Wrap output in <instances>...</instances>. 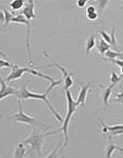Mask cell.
Segmentation results:
<instances>
[{
	"mask_svg": "<svg viewBox=\"0 0 123 158\" xmlns=\"http://www.w3.org/2000/svg\"><path fill=\"white\" fill-rule=\"evenodd\" d=\"M111 38H112V46L115 49V50H120L118 49L117 46V39H116V29L115 26L113 25V28H112V31H111Z\"/></svg>",
	"mask_w": 123,
	"mask_h": 158,
	"instance_id": "cell-22",
	"label": "cell"
},
{
	"mask_svg": "<svg viewBox=\"0 0 123 158\" xmlns=\"http://www.w3.org/2000/svg\"><path fill=\"white\" fill-rule=\"evenodd\" d=\"M5 22H6V18H5L4 12H3L2 8H0V22H2L3 26H4Z\"/></svg>",
	"mask_w": 123,
	"mask_h": 158,
	"instance_id": "cell-30",
	"label": "cell"
},
{
	"mask_svg": "<svg viewBox=\"0 0 123 158\" xmlns=\"http://www.w3.org/2000/svg\"><path fill=\"white\" fill-rule=\"evenodd\" d=\"M32 68H21L18 65H16V64H12V68H11V73L8 74V76L4 79V81L6 82H10V81H14V80H17V79L22 78V76L24 75L25 73H30L32 71Z\"/></svg>",
	"mask_w": 123,
	"mask_h": 158,
	"instance_id": "cell-8",
	"label": "cell"
},
{
	"mask_svg": "<svg viewBox=\"0 0 123 158\" xmlns=\"http://www.w3.org/2000/svg\"><path fill=\"white\" fill-rule=\"evenodd\" d=\"M17 96L18 100H21V101H26L29 99H32V100H39V101H43L46 105L47 107L49 108L50 112L53 114L54 118H56L58 122L62 123V121H63L62 116L59 114V112L56 109L54 108V105L51 103V101H49V98H48V95L45 92L39 94L30 91L29 89L27 88V82H25L22 86V87L18 90V94H17Z\"/></svg>",
	"mask_w": 123,
	"mask_h": 158,
	"instance_id": "cell-2",
	"label": "cell"
},
{
	"mask_svg": "<svg viewBox=\"0 0 123 158\" xmlns=\"http://www.w3.org/2000/svg\"><path fill=\"white\" fill-rule=\"evenodd\" d=\"M100 124L102 126V133L106 138L111 140L113 138L118 137L123 134V123L108 125L103 121V118H98Z\"/></svg>",
	"mask_w": 123,
	"mask_h": 158,
	"instance_id": "cell-7",
	"label": "cell"
},
{
	"mask_svg": "<svg viewBox=\"0 0 123 158\" xmlns=\"http://www.w3.org/2000/svg\"><path fill=\"white\" fill-rule=\"evenodd\" d=\"M78 83L81 86V90L79 91L78 96L76 98V102L79 106H84L85 105L86 99H87V96H88L89 91L91 90V85L89 81H88V82H82V81H79Z\"/></svg>",
	"mask_w": 123,
	"mask_h": 158,
	"instance_id": "cell-9",
	"label": "cell"
},
{
	"mask_svg": "<svg viewBox=\"0 0 123 158\" xmlns=\"http://www.w3.org/2000/svg\"><path fill=\"white\" fill-rule=\"evenodd\" d=\"M112 102H117L121 105H123V91H121L119 93L117 94L115 98L112 100Z\"/></svg>",
	"mask_w": 123,
	"mask_h": 158,
	"instance_id": "cell-25",
	"label": "cell"
},
{
	"mask_svg": "<svg viewBox=\"0 0 123 158\" xmlns=\"http://www.w3.org/2000/svg\"><path fill=\"white\" fill-rule=\"evenodd\" d=\"M3 10V12H4L5 14V18H6V22H5V24L3 27H7V25L9 24L11 21H12V17H13V15L9 12V11H7V9H5V8H2Z\"/></svg>",
	"mask_w": 123,
	"mask_h": 158,
	"instance_id": "cell-24",
	"label": "cell"
},
{
	"mask_svg": "<svg viewBox=\"0 0 123 158\" xmlns=\"http://www.w3.org/2000/svg\"><path fill=\"white\" fill-rule=\"evenodd\" d=\"M24 1H22V0H14L12 2H10V7L12 10L14 11H17V10H20L22 7H24L25 6Z\"/></svg>",
	"mask_w": 123,
	"mask_h": 158,
	"instance_id": "cell-20",
	"label": "cell"
},
{
	"mask_svg": "<svg viewBox=\"0 0 123 158\" xmlns=\"http://www.w3.org/2000/svg\"><path fill=\"white\" fill-rule=\"evenodd\" d=\"M11 22L13 23H18V24H23L26 27V47L27 54H28V59H29L30 65H33L34 63L32 61L31 50H30V33H31V22L30 20L26 19V17L20 13L18 15L13 16Z\"/></svg>",
	"mask_w": 123,
	"mask_h": 158,
	"instance_id": "cell-6",
	"label": "cell"
},
{
	"mask_svg": "<svg viewBox=\"0 0 123 158\" xmlns=\"http://www.w3.org/2000/svg\"><path fill=\"white\" fill-rule=\"evenodd\" d=\"M12 64H13L10 60L0 59V70L2 69H11Z\"/></svg>",
	"mask_w": 123,
	"mask_h": 158,
	"instance_id": "cell-23",
	"label": "cell"
},
{
	"mask_svg": "<svg viewBox=\"0 0 123 158\" xmlns=\"http://www.w3.org/2000/svg\"><path fill=\"white\" fill-rule=\"evenodd\" d=\"M97 12V8H96L93 5H89V6H88L87 8H86V14H87V13H91V12Z\"/></svg>",
	"mask_w": 123,
	"mask_h": 158,
	"instance_id": "cell-29",
	"label": "cell"
},
{
	"mask_svg": "<svg viewBox=\"0 0 123 158\" xmlns=\"http://www.w3.org/2000/svg\"><path fill=\"white\" fill-rule=\"evenodd\" d=\"M45 138H46L45 133H43L39 128L34 127L32 128L30 135L26 138L20 142L25 145L30 146L27 152L29 153L30 151H33L34 152H36L39 156H41L43 155V146H44Z\"/></svg>",
	"mask_w": 123,
	"mask_h": 158,
	"instance_id": "cell-3",
	"label": "cell"
},
{
	"mask_svg": "<svg viewBox=\"0 0 123 158\" xmlns=\"http://www.w3.org/2000/svg\"><path fill=\"white\" fill-rule=\"evenodd\" d=\"M62 144H63V140L60 141L56 146L55 148L51 151V152L49 153V155H47L44 158H58L60 153L63 149H62Z\"/></svg>",
	"mask_w": 123,
	"mask_h": 158,
	"instance_id": "cell-16",
	"label": "cell"
},
{
	"mask_svg": "<svg viewBox=\"0 0 123 158\" xmlns=\"http://www.w3.org/2000/svg\"><path fill=\"white\" fill-rule=\"evenodd\" d=\"M18 89H16L12 86L7 84L0 76V101L2 99L8 97L10 96H17Z\"/></svg>",
	"mask_w": 123,
	"mask_h": 158,
	"instance_id": "cell-10",
	"label": "cell"
},
{
	"mask_svg": "<svg viewBox=\"0 0 123 158\" xmlns=\"http://www.w3.org/2000/svg\"><path fill=\"white\" fill-rule=\"evenodd\" d=\"M27 154H28V152H27L26 145L21 143V142H19L18 144L15 147L12 156H13V158H23Z\"/></svg>",
	"mask_w": 123,
	"mask_h": 158,
	"instance_id": "cell-13",
	"label": "cell"
},
{
	"mask_svg": "<svg viewBox=\"0 0 123 158\" xmlns=\"http://www.w3.org/2000/svg\"><path fill=\"white\" fill-rule=\"evenodd\" d=\"M99 86L101 88V93H102V99H103V104L105 105L106 106H109V99H110V96L113 93V91L114 87L116 86V85L114 84H109L108 86H106L104 84H99Z\"/></svg>",
	"mask_w": 123,
	"mask_h": 158,
	"instance_id": "cell-12",
	"label": "cell"
},
{
	"mask_svg": "<svg viewBox=\"0 0 123 158\" xmlns=\"http://www.w3.org/2000/svg\"><path fill=\"white\" fill-rule=\"evenodd\" d=\"M0 55H1V56H2V58H4V59H6V60H9V59H8V58H7V55H6V54H4V53H3V52H2V50H1V49H0Z\"/></svg>",
	"mask_w": 123,
	"mask_h": 158,
	"instance_id": "cell-31",
	"label": "cell"
},
{
	"mask_svg": "<svg viewBox=\"0 0 123 158\" xmlns=\"http://www.w3.org/2000/svg\"><path fill=\"white\" fill-rule=\"evenodd\" d=\"M65 97H66V115L64 117L63 121H62V124L58 129L56 130L50 131V132H47L45 133L46 137L50 135H54L57 133H63V144H62V149L66 148L68 146L69 143V134H68V128L69 124L71 122V119L72 118L73 114L76 112L77 108H78V105L76 104V101L74 100L72 94H71V90H67L65 91Z\"/></svg>",
	"mask_w": 123,
	"mask_h": 158,
	"instance_id": "cell-1",
	"label": "cell"
},
{
	"mask_svg": "<svg viewBox=\"0 0 123 158\" xmlns=\"http://www.w3.org/2000/svg\"><path fill=\"white\" fill-rule=\"evenodd\" d=\"M98 34L100 35L101 38L105 40L108 44L111 45L112 44V38H111V34H109L108 31H106L105 30H98Z\"/></svg>",
	"mask_w": 123,
	"mask_h": 158,
	"instance_id": "cell-21",
	"label": "cell"
},
{
	"mask_svg": "<svg viewBox=\"0 0 123 158\" xmlns=\"http://www.w3.org/2000/svg\"><path fill=\"white\" fill-rule=\"evenodd\" d=\"M17 106H18V111L14 113L12 115V118L16 123H25V124H28V125L32 126L33 128L34 127L38 128H52L51 124L43 123L41 121L38 120L36 118L26 114V112L24 111V110H23V106H22V101L21 100H17Z\"/></svg>",
	"mask_w": 123,
	"mask_h": 158,
	"instance_id": "cell-4",
	"label": "cell"
},
{
	"mask_svg": "<svg viewBox=\"0 0 123 158\" xmlns=\"http://www.w3.org/2000/svg\"><path fill=\"white\" fill-rule=\"evenodd\" d=\"M108 59H116L123 58V51L115 50V49H109L105 54V57H103Z\"/></svg>",
	"mask_w": 123,
	"mask_h": 158,
	"instance_id": "cell-17",
	"label": "cell"
},
{
	"mask_svg": "<svg viewBox=\"0 0 123 158\" xmlns=\"http://www.w3.org/2000/svg\"><path fill=\"white\" fill-rule=\"evenodd\" d=\"M43 54L45 58L49 59L51 64L50 65H48L46 67H54L61 72L62 75V81H63V89H62V92H65L67 90H70L71 86H73L74 81H73V73H70L69 71H67L65 68H64L62 64H60L59 63H58L57 61H55L53 58L51 57V55L48 53L47 51L44 50L43 51Z\"/></svg>",
	"mask_w": 123,
	"mask_h": 158,
	"instance_id": "cell-5",
	"label": "cell"
},
{
	"mask_svg": "<svg viewBox=\"0 0 123 158\" xmlns=\"http://www.w3.org/2000/svg\"><path fill=\"white\" fill-rule=\"evenodd\" d=\"M86 17L89 21H95V20L98 19V12H91V13H87L86 14Z\"/></svg>",
	"mask_w": 123,
	"mask_h": 158,
	"instance_id": "cell-27",
	"label": "cell"
},
{
	"mask_svg": "<svg viewBox=\"0 0 123 158\" xmlns=\"http://www.w3.org/2000/svg\"><path fill=\"white\" fill-rule=\"evenodd\" d=\"M96 49L101 55H105L107 52L110 49V44H108L105 40H103L102 38L96 41Z\"/></svg>",
	"mask_w": 123,
	"mask_h": 158,
	"instance_id": "cell-14",
	"label": "cell"
},
{
	"mask_svg": "<svg viewBox=\"0 0 123 158\" xmlns=\"http://www.w3.org/2000/svg\"><path fill=\"white\" fill-rule=\"evenodd\" d=\"M87 2H88V0H78L76 2V6L79 8H82V7H84L87 4Z\"/></svg>",
	"mask_w": 123,
	"mask_h": 158,
	"instance_id": "cell-28",
	"label": "cell"
},
{
	"mask_svg": "<svg viewBox=\"0 0 123 158\" xmlns=\"http://www.w3.org/2000/svg\"><path fill=\"white\" fill-rule=\"evenodd\" d=\"M26 19L30 20L34 19L36 17V14L34 12V1H26L25 2V6L21 12Z\"/></svg>",
	"mask_w": 123,
	"mask_h": 158,
	"instance_id": "cell-11",
	"label": "cell"
},
{
	"mask_svg": "<svg viewBox=\"0 0 123 158\" xmlns=\"http://www.w3.org/2000/svg\"><path fill=\"white\" fill-rule=\"evenodd\" d=\"M115 151H118V152L123 153V148L121 146L117 145L113 142H111L106 148V158H112L113 152Z\"/></svg>",
	"mask_w": 123,
	"mask_h": 158,
	"instance_id": "cell-15",
	"label": "cell"
},
{
	"mask_svg": "<svg viewBox=\"0 0 123 158\" xmlns=\"http://www.w3.org/2000/svg\"><path fill=\"white\" fill-rule=\"evenodd\" d=\"M123 79L122 75H118L116 72H112L111 73V76L109 77V82L110 84H114V85H117L120 81H121V80Z\"/></svg>",
	"mask_w": 123,
	"mask_h": 158,
	"instance_id": "cell-19",
	"label": "cell"
},
{
	"mask_svg": "<svg viewBox=\"0 0 123 158\" xmlns=\"http://www.w3.org/2000/svg\"><path fill=\"white\" fill-rule=\"evenodd\" d=\"M98 11L99 12H103L105 9V7H107V5L109 3L108 1H98Z\"/></svg>",
	"mask_w": 123,
	"mask_h": 158,
	"instance_id": "cell-26",
	"label": "cell"
},
{
	"mask_svg": "<svg viewBox=\"0 0 123 158\" xmlns=\"http://www.w3.org/2000/svg\"><path fill=\"white\" fill-rule=\"evenodd\" d=\"M96 45V37L93 35H89V37L86 40L85 43V52L86 54H89L92 49L95 47Z\"/></svg>",
	"mask_w": 123,
	"mask_h": 158,
	"instance_id": "cell-18",
	"label": "cell"
},
{
	"mask_svg": "<svg viewBox=\"0 0 123 158\" xmlns=\"http://www.w3.org/2000/svg\"><path fill=\"white\" fill-rule=\"evenodd\" d=\"M121 9H123V4L121 6Z\"/></svg>",
	"mask_w": 123,
	"mask_h": 158,
	"instance_id": "cell-32",
	"label": "cell"
}]
</instances>
